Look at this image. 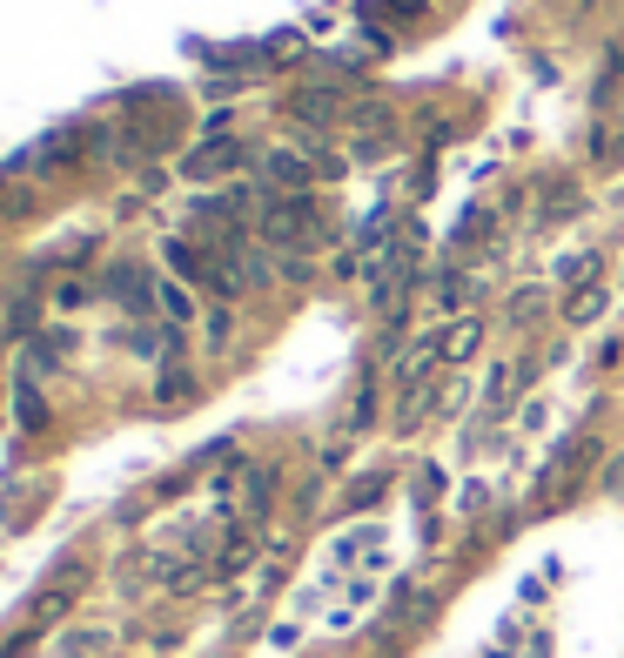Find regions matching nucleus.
Listing matches in <instances>:
<instances>
[{"mask_svg":"<svg viewBox=\"0 0 624 658\" xmlns=\"http://www.w3.org/2000/svg\"><path fill=\"white\" fill-rule=\"evenodd\" d=\"M477 336H484V323H471V316H463V323H450V336H437V357L463 363V357L477 350Z\"/></svg>","mask_w":624,"mask_h":658,"instance_id":"obj_1","label":"nucleus"},{"mask_svg":"<svg viewBox=\"0 0 624 658\" xmlns=\"http://www.w3.org/2000/svg\"><path fill=\"white\" fill-rule=\"evenodd\" d=\"M162 309H169V316H188V289L169 283V289H162Z\"/></svg>","mask_w":624,"mask_h":658,"instance_id":"obj_2","label":"nucleus"}]
</instances>
